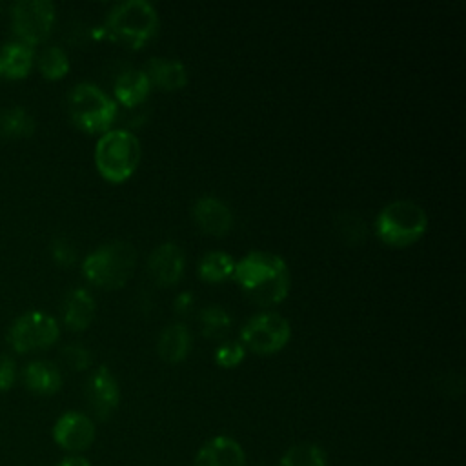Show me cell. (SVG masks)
I'll return each instance as SVG.
<instances>
[{"label": "cell", "instance_id": "6da1fadb", "mask_svg": "<svg viewBox=\"0 0 466 466\" xmlns=\"http://www.w3.org/2000/svg\"><path fill=\"white\" fill-rule=\"evenodd\" d=\"M233 280L258 306H273L288 297L291 273L286 260L271 251H249L235 262Z\"/></svg>", "mask_w": 466, "mask_h": 466}, {"label": "cell", "instance_id": "7a4b0ae2", "mask_svg": "<svg viewBox=\"0 0 466 466\" xmlns=\"http://www.w3.org/2000/svg\"><path fill=\"white\" fill-rule=\"evenodd\" d=\"M104 31L109 38L140 49L157 35L158 13L147 0H126L109 9Z\"/></svg>", "mask_w": 466, "mask_h": 466}, {"label": "cell", "instance_id": "3957f363", "mask_svg": "<svg viewBox=\"0 0 466 466\" xmlns=\"http://www.w3.org/2000/svg\"><path fill=\"white\" fill-rule=\"evenodd\" d=\"M137 249L131 242L113 240L98 246L82 262L84 277L104 289L124 288L135 271Z\"/></svg>", "mask_w": 466, "mask_h": 466}, {"label": "cell", "instance_id": "277c9868", "mask_svg": "<svg viewBox=\"0 0 466 466\" xmlns=\"http://www.w3.org/2000/svg\"><path fill=\"white\" fill-rule=\"evenodd\" d=\"M142 146L129 129H109L100 135L95 147V164L98 173L113 182H126L138 167Z\"/></svg>", "mask_w": 466, "mask_h": 466}, {"label": "cell", "instance_id": "5b68a950", "mask_svg": "<svg viewBox=\"0 0 466 466\" xmlns=\"http://www.w3.org/2000/svg\"><path fill=\"white\" fill-rule=\"evenodd\" d=\"M428 228V215L422 206L413 200L399 198L388 202L375 218L377 237L391 248H406L415 244Z\"/></svg>", "mask_w": 466, "mask_h": 466}, {"label": "cell", "instance_id": "8992f818", "mask_svg": "<svg viewBox=\"0 0 466 466\" xmlns=\"http://www.w3.org/2000/svg\"><path fill=\"white\" fill-rule=\"evenodd\" d=\"M116 111V102L93 82H80L67 95L69 118L86 133L109 131Z\"/></svg>", "mask_w": 466, "mask_h": 466}, {"label": "cell", "instance_id": "52a82bcc", "mask_svg": "<svg viewBox=\"0 0 466 466\" xmlns=\"http://www.w3.org/2000/svg\"><path fill=\"white\" fill-rule=\"evenodd\" d=\"M291 339V326L286 317L277 311H262L253 315L240 328V344L258 355L280 351Z\"/></svg>", "mask_w": 466, "mask_h": 466}, {"label": "cell", "instance_id": "ba28073f", "mask_svg": "<svg viewBox=\"0 0 466 466\" xmlns=\"http://www.w3.org/2000/svg\"><path fill=\"white\" fill-rule=\"evenodd\" d=\"M58 335L60 328L55 317L44 311H27L11 324L7 342L16 353H31L53 346Z\"/></svg>", "mask_w": 466, "mask_h": 466}, {"label": "cell", "instance_id": "9c48e42d", "mask_svg": "<svg viewBox=\"0 0 466 466\" xmlns=\"http://www.w3.org/2000/svg\"><path fill=\"white\" fill-rule=\"evenodd\" d=\"M55 24V5L49 0H20L11 7V27L20 42H44Z\"/></svg>", "mask_w": 466, "mask_h": 466}, {"label": "cell", "instance_id": "30bf717a", "mask_svg": "<svg viewBox=\"0 0 466 466\" xmlns=\"http://www.w3.org/2000/svg\"><path fill=\"white\" fill-rule=\"evenodd\" d=\"M53 439L66 451H84L95 441V424L82 411H66L53 426Z\"/></svg>", "mask_w": 466, "mask_h": 466}, {"label": "cell", "instance_id": "8fae6325", "mask_svg": "<svg viewBox=\"0 0 466 466\" xmlns=\"http://www.w3.org/2000/svg\"><path fill=\"white\" fill-rule=\"evenodd\" d=\"M86 397L93 413L106 420L120 402V388L107 366H98L86 382Z\"/></svg>", "mask_w": 466, "mask_h": 466}, {"label": "cell", "instance_id": "7c38bea8", "mask_svg": "<svg viewBox=\"0 0 466 466\" xmlns=\"http://www.w3.org/2000/svg\"><path fill=\"white\" fill-rule=\"evenodd\" d=\"M186 257L178 244L164 242L157 246L147 258V271L155 284L173 286L184 275Z\"/></svg>", "mask_w": 466, "mask_h": 466}, {"label": "cell", "instance_id": "4fadbf2b", "mask_svg": "<svg viewBox=\"0 0 466 466\" xmlns=\"http://www.w3.org/2000/svg\"><path fill=\"white\" fill-rule=\"evenodd\" d=\"M191 211H193V220L198 226V229L208 235L222 237L233 226V211L218 197L206 195V197L197 198Z\"/></svg>", "mask_w": 466, "mask_h": 466}, {"label": "cell", "instance_id": "5bb4252c", "mask_svg": "<svg viewBox=\"0 0 466 466\" xmlns=\"http://www.w3.org/2000/svg\"><path fill=\"white\" fill-rule=\"evenodd\" d=\"M195 466H246V455L235 439L217 435L200 446Z\"/></svg>", "mask_w": 466, "mask_h": 466}, {"label": "cell", "instance_id": "9a60e30c", "mask_svg": "<svg viewBox=\"0 0 466 466\" xmlns=\"http://www.w3.org/2000/svg\"><path fill=\"white\" fill-rule=\"evenodd\" d=\"M96 313L93 295L84 288L71 289L62 304V320L71 331H84L89 328Z\"/></svg>", "mask_w": 466, "mask_h": 466}, {"label": "cell", "instance_id": "2e32d148", "mask_svg": "<svg viewBox=\"0 0 466 466\" xmlns=\"http://www.w3.org/2000/svg\"><path fill=\"white\" fill-rule=\"evenodd\" d=\"M191 350V333L186 324L171 322L167 324L157 340V351L160 359L167 364L182 362Z\"/></svg>", "mask_w": 466, "mask_h": 466}, {"label": "cell", "instance_id": "e0dca14e", "mask_svg": "<svg viewBox=\"0 0 466 466\" xmlns=\"http://www.w3.org/2000/svg\"><path fill=\"white\" fill-rule=\"evenodd\" d=\"M147 76L151 86L164 91H178L187 84V69L180 60L153 56L147 62Z\"/></svg>", "mask_w": 466, "mask_h": 466}, {"label": "cell", "instance_id": "ac0fdd59", "mask_svg": "<svg viewBox=\"0 0 466 466\" xmlns=\"http://www.w3.org/2000/svg\"><path fill=\"white\" fill-rule=\"evenodd\" d=\"M115 98L126 107H137L151 93V82L144 69H126L115 80Z\"/></svg>", "mask_w": 466, "mask_h": 466}, {"label": "cell", "instance_id": "d6986e66", "mask_svg": "<svg viewBox=\"0 0 466 466\" xmlns=\"http://www.w3.org/2000/svg\"><path fill=\"white\" fill-rule=\"evenodd\" d=\"M33 47L24 42H9L0 47V78H25L33 67Z\"/></svg>", "mask_w": 466, "mask_h": 466}, {"label": "cell", "instance_id": "ffe728a7", "mask_svg": "<svg viewBox=\"0 0 466 466\" xmlns=\"http://www.w3.org/2000/svg\"><path fill=\"white\" fill-rule=\"evenodd\" d=\"M24 384L36 395H53L62 388L60 370L47 360H33L22 371Z\"/></svg>", "mask_w": 466, "mask_h": 466}, {"label": "cell", "instance_id": "44dd1931", "mask_svg": "<svg viewBox=\"0 0 466 466\" xmlns=\"http://www.w3.org/2000/svg\"><path fill=\"white\" fill-rule=\"evenodd\" d=\"M235 262L237 260L226 251H208L204 257H200L197 271L204 282L217 284L233 277Z\"/></svg>", "mask_w": 466, "mask_h": 466}, {"label": "cell", "instance_id": "7402d4cb", "mask_svg": "<svg viewBox=\"0 0 466 466\" xmlns=\"http://www.w3.org/2000/svg\"><path fill=\"white\" fill-rule=\"evenodd\" d=\"M35 131V118L24 107H9L0 113V135L25 138Z\"/></svg>", "mask_w": 466, "mask_h": 466}, {"label": "cell", "instance_id": "603a6c76", "mask_svg": "<svg viewBox=\"0 0 466 466\" xmlns=\"http://www.w3.org/2000/svg\"><path fill=\"white\" fill-rule=\"evenodd\" d=\"M198 324L202 335L209 339L224 337L231 328V315L218 304H209L200 309Z\"/></svg>", "mask_w": 466, "mask_h": 466}, {"label": "cell", "instance_id": "cb8c5ba5", "mask_svg": "<svg viewBox=\"0 0 466 466\" xmlns=\"http://www.w3.org/2000/svg\"><path fill=\"white\" fill-rule=\"evenodd\" d=\"M38 69L47 80H60L69 71V58L58 46L46 47L38 56Z\"/></svg>", "mask_w": 466, "mask_h": 466}, {"label": "cell", "instance_id": "d4e9b609", "mask_svg": "<svg viewBox=\"0 0 466 466\" xmlns=\"http://www.w3.org/2000/svg\"><path fill=\"white\" fill-rule=\"evenodd\" d=\"M280 466H326V455L317 444L300 442L286 450Z\"/></svg>", "mask_w": 466, "mask_h": 466}, {"label": "cell", "instance_id": "484cf974", "mask_svg": "<svg viewBox=\"0 0 466 466\" xmlns=\"http://www.w3.org/2000/svg\"><path fill=\"white\" fill-rule=\"evenodd\" d=\"M213 357L220 368H237L246 357V348L240 340H226L217 346Z\"/></svg>", "mask_w": 466, "mask_h": 466}, {"label": "cell", "instance_id": "4316f807", "mask_svg": "<svg viewBox=\"0 0 466 466\" xmlns=\"http://www.w3.org/2000/svg\"><path fill=\"white\" fill-rule=\"evenodd\" d=\"M62 359L75 371H84L91 364V353L82 344H67L62 350Z\"/></svg>", "mask_w": 466, "mask_h": 466}, {"label": "cell", "instance_id": "83f0119b", "mask_svg": "<svg viewBox=\"0 0 466 466\" xmlns=\"http://www.w3.org/2000/svg\"><path fill=\"white\" fill-rule=\"evenodd\" d=\"M51 255L56 264L66 266V268L73 266L76 260V251L66 238H55L51 242Z\"/></svg>", "mask_w": 466, "mask_h": 466}, {"label": "cell", "instance_id": "f1b7e54d", "mask_svg": "<svg viewBox=\"0 0 466 466\" xmlns=\"http://www.w3.org/2000/svg\"><path fill=\"white\" fill-rule=\"evenodd\" d=\"M339 231L350 242H359L362 237H366V226L362 224V220L359 217H353V215H348L346 218L340 220Z\"/></svg>", "mask_w": 466, "mask_h": 466}, {"label": "cell", "instance_id": "f546056e", "mask_svg": "<svg viewBox=\"0 0 466 466\" xmlns=\"http://www.w3.org/2000/svg\"><path fill=\"white\" fill-rule=\"evenodd\" d=\"M16 380V364L11 357H0V391H7L13 388Z\"/></svg>", "mask_w": 466, "mask_h": 466}, {"label": "cell", "instance_id": "4dcf8cb0", "mask_svg": "<svg viewBox=\"0 0 466 466\" xmlns=\"http://www.w3.org/2000/svg\"><path fill=\"white\" fill-rule=\"evenodd\" d=\"M193 304H195V297H193L189 291H182V293H178V295L175 297V300H173V309H175L178 315L186 317V315L191 313Z\"/></svg>", "mask_w": 466, "mask_h": 466}, {"label": "cell", "instance_id": "1f68e13d", "mask_svg": "<svg viewBox=\"0 0 466 466\" xmlns=\"http://www.w3.org/2000/svg\"><path fill=\"white\" fill-rule=\"evenodd\" d=\"M56 466H91V464L80 455H69V457L62 459Z\"/></svg>", "mask_w": 466, "mask_h": 466}]
</instances>
